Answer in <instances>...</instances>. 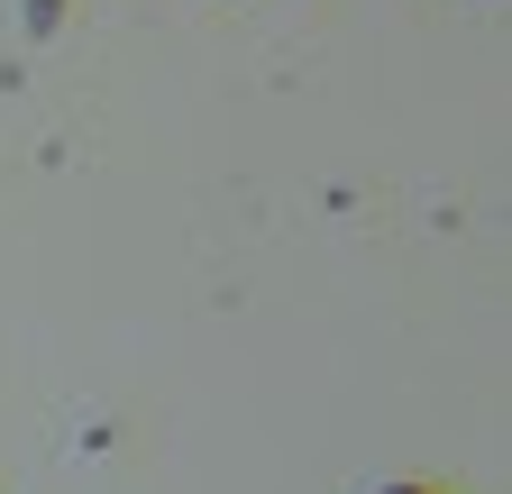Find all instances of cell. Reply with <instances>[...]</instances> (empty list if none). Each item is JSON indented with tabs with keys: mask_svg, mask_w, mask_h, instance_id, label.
<instances>
[{
	"mask_svg": "<svg viewBox=\"0 0 512 494\" xmlns=\"http://www.w3.org/2000/svg\"><path fill=\"white\" fill-rule=\"evenodd\" d=\"M375 494H430V485H375Z\"/></svg>",
	"mask_w": 512,
	"mask_h": 494,
	"instance_id": "obj_1",
	"label": "cell"
}]
</instances>
